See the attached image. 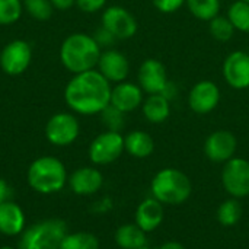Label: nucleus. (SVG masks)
I'll return each instance as SVG.
<instances>
[{
    "mask_svg": "<svg viewBox=\"0 0 249 249\" xmlns=\"http://www.w3.org/2000/svg\"><path fill=\"white\" fill-rule=\"evenodd\" d=\"M98 71L111 83L124 82L130 73L128 58L118 50H105L101 53L98 61Z\"/></svg>",
    "mask_w": 249,
    "mask_h": 249,
    "instance_id": "nucleus-15",
    "label": "nucleus"
},
{
    "mask_svg": "<svg viewBox=\"0 0 249 249\" xmlns=\"http://www.w3.org/2000/svg\"><path fill=\"white\" fill-rule=\"evenodd\" d=\"M152 3L160 13L171 15L178 12L187 3V0H152Z\"/></svg>",
    "mask_w": 249,
    "mask_h": 249,
    "instance_id": "nucleus-31",
    "label": "nucleus"
},
{
    "mask_svg": "<svg viewBox=\"0 0 249 249\" xmlns=\"http://www.w3.org/2000/svg\"><path fill=\"white\" fill-rule=\"evenodd\" d=\"M25 231V213L13 201L0 204V233L6 236H18Z\"/></svg>",
    "mask_w": 249,
    "mask_h": 249,
    "instance_id": "nucleus-19",
    "label": "nucleus"
},
{
    "mask_svg": "<svg viewBox=\"0 0 249 249\" xmlns=\"http://www.w3.org/2000/svg\"><path fill=\"white\" fill-rule=\"evenodd\" d=\"M107 0H76L77 7L85 13H95L105 6Z\"/></svg>",
    "mask_w": 249,
    "mask_h": 249,
    "instance_id": "nucleus-32",
    "label": "nucleus"
},
{
    "mask_svg": "<svg viewBox=\"0 0 249 249\" xmlns=\"http://www.w3.org/2000/svg\"><path fill=\"white\" fill-rule=\"evenodd\" d=\"M223 79L226 83L236 89L244 90L249 88V54L247 51H233L231 53L222 67Z\"/></svg>",
    "mask_w": 249,
    "mask_h": 249,
    "instance_id": "nucleus-13",
    "label": "nucleus"
},
{
    "mask_svg": "<svg viewBox=\"0 0 249 249\" xmlns=\"http://www.w3.org/2000/svg\"><path fill=\"white\" fill-rule=\"evenodd\" d=\"M60 249H99V241L93 233L89 232L67 233Z\"/></svg>",
    "mask_w": 249,
    "mask_h": 249,
    "instance_id": "nucleus-25",
    "label": "nucleus"
},
{
    "mask_svg": "<svg viewBox=\"0 0 249 249\" xmlns=\"http://www.w3.org/2000/svg\"><path fill=\"white\" fill-rule=\"evenodd\" d=\"M142 111L144 118L152 124H162L171 115V101H168L163 95L155 93L149 95L142 105Z\"/></svg>",
    "mask_w": 249,
    "mask_h": 249,
    "instance_id": "nucleus-21",
    "label": "nucleus"
},
{
    "mask_svg": "<svg viewBox=\"0 0 249 249\" xmlns=\"http://www.w3.org/2000/svg\"><path fill=\"white\" fill-rule=\"evenodd\" d=\"M152 197L168 206H179L185 203L193 193L190 178L177 168H163L152 179Z\"/></svg>",
    "mask_w": 249,
    "mask_h": 249,
    "instance_id": "nucleus-3",
    "label": "nucleus"
},
{
    "mask_svg": "<svg viewBox=\"0 0 249 249\" xmlns=\"http://www.w3.org/2000/svg\"><path fill=\"white\" fill-rule=\"evenodd\" d=\"M187 7L198 20L210 22L220 13V0H187Z\"/></svg>",
    "mask_w": 249,
    "mask_h": 249,
    "instance_id": "nucleus-23",
    "label": "nucleus"
},
{
    "mask_svg": "<svg viewBox=\"0 0 249 249\" xmlns=\"http://www.w3.org/2000/svg\"><path fill=\"white\" fill-rule=\"evenodd\" d=\"M160 95H163L168 101H171V99H174L175 98V95H177V85L174 83V82H168L166 83V86L163 88V90L160 92Z\"/></svg>",
    "mask_w": 249,
    "mask_h": 249,
    "instance_id": "nucleus-35",
    "label": "nucleus"
},
{
    "mask_svg": "<svg viewBox=\"0 0 249 249\" xmlns=\"http://www.w3.org/2000/svg\"><path fill=\"white\" fill-rule=\"evenodd\" d=\"M222 185L233 198H245L249 196V160L244 158H232L222 171Z\"/></svg>",
    "mask_w": 249,
    "mask_h": 249,
    "instance_id": "nucleus-6",
    "label": "nucleus"
},
{
    "mask_svg": "<svg viewBox=\"0 0 249 249\" xmlns=\"http://www.w3.org/2000/svg\"><path fill=\"white\" fill-rule=\"evenodd\" d=\"M163 204L153 197L143 200L136 210L134 223L146 233L155 232L163 222Z\"/></svg>",
    "mask_w": 249,
    "mask_h": 249,
    "instance_id": "nucleus-18",
    "label": "nucleus"
},
{
    "mask_svg": "<svg viewBox=\"0 0 249 249\" xmlns=\"http://www.w3.org/2000/svg\"><path fill=\"white\" fill-rule=\"evenodd\" d=\"M147 233L136 223L121 225L115 232V244L121 249H140L147 247Z\"/></svg>",
    "mask_w": 249,
    "mask_h": 249,
    "instance_id": "nucleus-22",
    "label": "nucleus"
},
{
    "mask_svg": "<svg viewBox=\"0 0 249 249\" xmlns=\"http://www.w3.org/2000/svg\"><path fill=\"white\" fill-rule=\"evenodd\" d=\"M102 26L111 32L115 39H130L137 34L139 25L131 12L121 6H111L102 15Z\"/></svg>",
    "mask_w": 249,
    "mask_h": 249,
    "instance_id": "nucleus-10",
    "label": "nucleus"
},
{
    "mask_svg": "<svg viewBox=\"0 0 249 249\" xmlns=\"http://www.w3.org/2000/svg\"><path fill=\"white\" fill-rule=\"evenodd\" d=\"M0 249H15V248H12V247H1Z\"/></svg>",
    "mask_w": 249,
    "mask_h": 249,
    "instance_id": "nucleus-38",
    "label": "nucleus"
},
{
    "mask_svg": "<svg viewBox=\"0 0 249 249\" xmlns=\"http://www.w3.org/2000/svg\"><path fill=\"white\" fill-rule=\"evenodd\" d=\"M238 150V139L229 130H216L204 142V153L214 163H226Z\"/></svg>",
    "mask_w": 249,
    "mask_h": 249,
    "instance_id": "nucleus-11",
    "label": "nucleus"
},
{
    "mask_svg": "<svg viewBox=\"0 0 249 249\" xmlns=\"http://www.w3.org/2000/svg\"><path fill=\"white\" fill-rule=\"evenodd\" d=\"M124 149L133 158L146 159L155 152V140L149 133L134 130L124 137Z\"/></svg>",
    "mask_w": 249,
    "mask_h": 249,
    "instance_id": "nucleus-20",
    "label": "nucleus"
},
{
    "mask_svg": "<svg viewBox=\"0 0 249 249\" xmlns=\"http://www.w3.org/2000/svg\"><path fill=\"white\" fill-rule=\"evenodd\" d=\"M70 190L76 196H92L98 193L104 185V177L101 171L92 166H83L76 169L69 178Z\"/></svg>",
    "mask_w": 249,
    "mask_h": 249,
    "instance_id": "nucleus-17",
    "label": "nucleus"
},
{
    "mask_svg": "<svg viewBox=\"0 0 249 249\" xmlns=\"http://www.w3.org/2000/svg\"><path fill=\"white\" fill-rule=\"evenodd\" d=\"M95 39H96V42L99 44V47H107V45H111V44H114L117 39H115V36L111 34V32H108L104 26L101 28V29H98L96 31V34H95V36H93Z\"/></svg>",
    "mask_w": 249,
    "mask_h": 249,
    "instance_id": "nucleus-33",
    "label": "nucleus"
},
{
    "mask_svg": "<svg viewBox=\"0 0 249 249\" xmlns=\"http://www.w3.org/2000/svg\"><path fill=\"white\" fill-rule=\"evenodd\" d=\"M235 26L229 20L228 16H216L209 22V32L210 35L219 42H228L235 35Z\"/></svg>",
    "mask_w": 249,
    "mask_h": 249,
    "instance_id": "nucleus-27",
    "label": "nucleus"
},
{
    "mask_svg": "<svg viewBox=\"0 0 249 249\" xmlns=\"http://www.w3.org/2000/svg\"><path fill=\"white\" fill-rule=\"evenodd\" d=\"M67 235V225L61 219H47L26 228L20 233L18 249H60Z\"/></svg>",
    "mask_w": 249,
    "mask_h": 249,
    "instance_id": "nucleus-5",
    "label": "nucleus"
},
{
    "mask_svg": "<svg viewBox=\"0 0 249 249\" xmlns=\"http://www.w3.org/2000/svg\"><path fill=\"white\" fill-rule=\"evenodd\" d=\"M32 48L23 39H15L4 45L0 53V67L9 76L22 74L31 64Z\"/></svg>",
    "mask_w": 249,
    "mask_h": 249,
    "instance_id": "nucleus-9",
    "label": "nucleus"
},
{
    "mask_svg": "<svg viewBox=\"0 0 249 249\" xmlns=\"http://www.w3.org/2000/svg\"><path fill=\"white\" fill-rule=\"evenodd\" d=\"M220 102V89L212 80L197 82L188 93V105L198 115L210 114Z\"/></svg>",
    "mask_w": 249,
    "mask_h": 249,
    "instance_id": "nucleus-12",
    "label": "nucleus"
},
{
    "mask_svg": "<svg viewBox=\"0 0 249 249\" xmlns=\"http://www.w3.org/2000/svg\"><path fill=\"white\" fill-rule=\"evenodd\" d=\"M244 1H248V3H249V0H244Z\"/></svg>",
    "mask_w": 249,
    "mask_h": 249,
    "instance_id": "nucleus-40",
    "label": "nucleus"
},
{
    "mask_svg": "<svg viewBox=\"0 0 249 249\" xmlns=\"http://www.w3.org/2000/svg\"><path fill=\"white\" fill-rule=\"evenodd\" d=\"M124 137L118 131H104L89 146V159L95 165H109L124 152Z\"/></svg>",
    "mask_w": 249,
    "mask_h": 249,
    "instance_id": "nucleus-7",
    "label": "nucleus"
},
{
    "mask_svg": "<svg viewBox=\"0 0 249 249\" xmlns=\"http://www.w3.org/2000/svg\"><path fill=\"white\" fill-rule=\"evenodd\" d=\"M228 18L236 31L249 34V3L244 0H236L229 6Z\"/></svg>",
    "mask_w": 249,
    "mask_h": 249,
    "instance_id": "nucleus-26",
    "label": "nucleus"
},
{
    "mask_svg": "<svg viewBox=\"0 0 249 249\" xmlns=\"http://www.w3.org/2000/svg\"><path fill=\"white\" fill-rule=\"evenodd\" d=\"M143 89L131 82H120L111 90V105L127 114L143 105Z\"/></svg>",
    "mask_w": 249,
    "mask_h": 249,
    "instance_id": "nucleus-16",
    "label": "nucleus"
},
{
    "mask_svg": "<svg viewBox=\"0 0 249 249\" xmlns=\"http://www.w3.org/2000/svg\"><path fill=\"white\" fill-rule=\"evenodd\" d=\"M140 249H150L149 247H143V248H140Z\"/></svg>",
    "mask_w": 249,
    "mask_h": 249,
    "instance_id": "nucleus-39",
    "label": "nucleus"
},
{
    "mask_svg": "<svg viewBox=\"0 0 249 249\" xmlns=\"http://www.w3.org/2000/svg\"><path fill=\"white\" fill-rule=\"evenodd\" d=\"M51 3L58 10H67L76 3V0H51Z\"/></svg>",
    "mask_w": 249,
    "mask_h": 249,
    "instance_id": "nucleus-36",
    "label": "nucleus"
},
{
    "mask_svg": "<svg viewBox=\"0 0 249 249\" xmlns=\"http://www.w3.org/2000/svg\"><path fill=\"white\" fill-rule=\"evenodd\" d=\"M28 184L39 194H54L64 188L67 171L61 160L54 156H42L34 160L28 169Z\"/></svg>",
    "mask_w": 249,
    "mask_h": 249,
    "instance_id": "nucleus-4",
    "label": "nucleus"
},
{
    "mask_svg": "<svg viewBox=\"0 0 249 249\" xmlns=\"http://www.w3.org/2000/svg\"><path fill=\"white\" fill-rule=\"evenodd\" d=\"M26 12L36 20H47L51 18L54 6L51 0H23Z\"/></svg>",
    "mask_w": 249,
    "mask_h": 249,
    "instance_id": "nucleus-28",
    "label": "nucleus"
},
{
    "mask_svg": "<svg viewBox=\"0 0 249 249\" xmlns=\"http://www.w3.org/2000/svg\"><path fill=\"white\" fill-rule=\"evenodd\" d=\"M242 217V207L238 198H228L225 200L217 209V220L225 228H232L238 225Z\"/></svg>",
    "mask_w": 249,
    "mask_h": 249,
    "instance_id": "nucleus-24",
    "label": "nucleus"
},
{
    "mask_svg": "<svg viewBox=\"0 0 249 249\" xmlns=\"http://www.w3.org/2000/svg\"><path fill=\"white\" fill-rule=\"evenodd\" d=\"M10 197H12V188L3 178H0V204L9 201Z\"/></svg>",
    "mask_w": 249,
    "mask_h": 249,
    "instance_id": "nucleus-34",
    "label": "nucleus"
},
{
    "mask_svg": "<svg viewBox=\"0 0 249 249\" xmlns=\"http://www.w3.org/2000/svg\"><path fill=\"white\" fill-rule=\"evenodd\" d=\"M111 90V83L98 70H89L74 74L66 86L64 99L74 112L95 115L109 105Z\"/></svg>",
    "mask_w": 249,
    "mask_h": 249,
    "instance_id": "nucleus-1",
    "label": "nucleus"
},
{
    "mask_svg": "<svg viewBox=\"0 0 249 249\" xmlns=\"http://www.w3.org/2000/svg\"><path fill=\"white\" fill-rule=\"evenodd\" d=\"M22 15L20 0H0V25H12Z\"/></svg>",
    "mask_w": 249,
    "mask_h": 249,
    "instance_id": "nucleus-29",
    "label": "nucleus"
},
{
    "mask_svg": "<svg viewBox=\"0 0 249 249\" xmlns=\"http://www.w3.org/2000/svg\"><path fill=\"white\" fill-rule=\"evenodd\" d=\"M158 249H187L182 244L177 242V241H168L165 244H162Z\"/></svg>",
    "mask_w": 249,
    "mask_h": 249,
    "instance_id": "nucleus-37",
    "label": "nucleus"
},
{
    "mask_svg": "<svg viewBox=\"0 0 249 249\" xmlns=\"http://www.w3.org/2000/svg\"><path fill=\"white\" fill-rule=\"evenodd\" d=\"M101 53L96 39L82 32L69 35L60 47L63 66L74 74L93 70L98 66Z\"/></svg>",
    "mask_w": 249,
    "mask_h": 249,
    "instance_id": "nucleus-2",
    "label": "nucleus"
},
{
    "mask_svg": "<svg viewBox=\"0 0 249 249\" xmlns=\"http://www.w3.org/2000/svg\"><path fill=\"white\" fill-rule=\"evenodd\" d=\"M137 80L139 86L147 95L160 93L169 82L165 64L156 58H147L140 64Z\"/></svg>",
    "mask_w": 249,
    "mask_h": 249,
    "instance_id": "nucleus-14",
    "label": "nucleus"
},
{
    "mask_svg": "<svg viewBox=\"0 0 249 249\" xmlns=\"http://www.w3.org/2000/svg\"><path fill=\"white\" fill-rule=\"evenodd\" d=\"M80 133L79 121L69 112H58L53 115L45 125V137L54 146L71 144Z\"/></svg>",
    "mask_w": 249,
    "mask_h": 249,
    "instance_id": "nucleus-8",
    "label": "nucleus"
},
{
    "mask_svg": "<svg viewBox=\"0 0 249 249\" xmlns=\"http://www.w3.org/2000/svg\"><path fill=\"white\" fill-rule=\"evenodd\" d=\"M102 115V123L105 124V127L109 131H121V128L124 127V112H121L120 109H117L115 107H112L111 104L101 112Z\"/></svg>",
    "mask_w": 249,
    "mask_h": 249,
    "instance_id": "nucleus-30",
    "label": "nucleus"
}]
</instances>
